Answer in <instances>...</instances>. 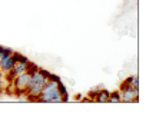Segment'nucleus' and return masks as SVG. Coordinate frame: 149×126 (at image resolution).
Wrapping results in <instances>:
<instances>
[{
	"mask_svg": "<svg viewBox=\"0 0 149 126\" xmlns=\"http://www.w3.org/2000/svg\"><path fill=\"white\" fill-rule=\"evenodd\" d=\"M49 73L45 69H36L35 72L32 73L30 76V82L27 85V90H26V96H27V100L30 102H37L39 96H40V92L42 88L45 86V83L49 80Z\"/></svg>",
	"mask_w": 149,
	"mask_h": 126,
	"instance_id": "1",
	"label": "nucleus"
},
{
	"mask_svg": "<svg viewBox=\"0 0 149 126\" xmlns=\"http://www.w3.org/2000/svg\"><path fill=\"white\" fill-rule=\"evenodd\" d=\"M37 102H43V103H62L63 100H62L60 92L57 89V82L47 80L45 83V86L42 88V92H40V96H39Z\"/></svg>",
	"mask_w": 149,
	"mask_h": 126,
	"instance_id": "2",
	"label": "nucleus"
},
{
	"mask_svg": "<svg viewBox=\"0 0 149 126\" xmlns=\"http://www.w3.org/2000/svg\"><path fill=\"white\" fill-rule=\"evenodd\" d=\"M120 99L122 102L132 103V102H139V89L132 88L129 85H126L125 82L120 85Z\"/></svg>",
	"mask_w": 149,
	"mask_h": 126,
	"instance_id": "3",
	"label": "nucleus"
},
{
	"mask_svg": "<svg viewBox=\"0 0 149 126\" xmlns=\"http://www.w3.org/2000/svg\"><path fill=\"white\" fill-rule=\"evenodd\" d=\"M13 63H15V59H13V56H12V54H9V56H6V57L0 59V70H1V73L7 74V73L12 70Z\"/></svg>",
	"mask_w": 149,
	"mask_h": 126,
	"instance_id": "4",
	"label": "nucleus"
},
{
	"mask_svg": "<svg viewBox=\"0 0 149 126\" xmlns=\"http://www.w3.org/2000/svg\"><path fill=\"white\" fill-rule=\"evenodd\" d=\"M109 93H111V92L108 89H103V88L97 89L96 93H95L93 102H97V103H108V102H109Z\"/></svg>",
	"mask_w": 149,
	"mask_h": 126,
	"instance_id": "5",
	"label": "nucleus"
},
{
	"mask_svg": "<svg viewBox=\"0 0 149 126\" xmlns=\"http://www.w3.org/2000/svg\"><path fill=\"white\" fill-rule=\"evenodd\" d=\"M125 83H126V85H129V86H132V88L139 89V77H138V74L128 76V77L125 79Z\"/></svg>",
	"mask_w": 149,
	"mask_h": 126,
	"instance_id": "6",
	"label": "nucleus"
},
{
	"mask_svg": "<svg viewBox=\"0 0 149 126\" xmlns=\"http://www.w3.org/2000/svg\"><path fill=\"white\" fill-rule=\"evenodd\" d=\"M57 89H59L60 95H62V100H63V102H68V100H69V93H68V88L63 85V82L57 83Z\"/></svg>",
	"mask_w": 149,
	"mask_h": 126,
	"instance_id": "7",
	"label": "nucleus"
},
{
	"mask_svg": "<svg viewBox=\"0 0 149 126\" xmlns=\"http://www.w3.org/2000/svg\"><path fill=\"white\" fill-rule=\"evenodd\" d=\"M122 99H120V92L119 90H115L109 93V102L108 103H120Z\"/></svg>",
	"mask_w": 149,
	"mask_h": 126,
	"instance_id": "8",
	"label": "nucleus"
},
{
	"mask_svg": "<svg viewBox=\"0 0 149 126\" xmlns=\"http://www.w3.org/2000/svg\"><path fill=\"white\" fill-rule=\"evenodd\" d=\"M36 69H39V66H37L35 62H32V60H29L27 63H26V72L29 73H33Z\"/></svg>",
	"mask_w": 149,
	"mask_h": 126,
	"instance_id": "9",
	"label": "nucleus"
},
{
	"mask_svg": "<svg viewBox=\"0 0 149 126\" xmlns=\"http://www.w3.org/2000/svg\"><path fill=\"white\" fill-rule=\"evenodd\" d=\"M49 80H53V82H62V77L59 74H55V73H49Z\"/></svg>",
	"mask_w": 149,
	"mask_h": 126,
	"instance_id": "10",
	"label": "nucleus"
},
{
	"mask_svg": "<svg viewBox=\"0 0 149 126\" xmlns=\"http://www.w3.org/2000/svg\"><path fill=\"white\" fill-rule=\"evenodd\" d=\"M69 85H72V86H74V85H76V82H74L73 79H69Z\"/></svg>",
	"mask_w": 149,
	"mask_h": 126,
	"instance_id": "11",
	"label": "nucleus"
},
{
	"mask_svg": "<svg viewBox=\"0 0 149 126\" xmlns=\"http://www.w3.org/2000/svg\"><path fill=\"white\" fill-rule=\"evenodd\" d=\"M74 99H77V100H80V99H82V95H80V93H77V95L74 96Z\"/></svg>",
	"mask_w": 149,
	"mask_h": 126,
	"instance_id": "12",
	"label": "nucleus"
}]
</instances>
